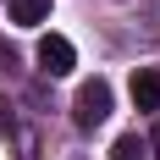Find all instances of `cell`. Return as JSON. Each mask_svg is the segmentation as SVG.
<instances>
[{
  "mask_svg": "<svg viewBox=\"0 0 160 160\" xmlns=\"http://www.w3.org/2000/svg\"><path fill=\"white\" fill-rule=\"evenodd\" d=\"M105 116H111V83H105V78H88L78 88V99H72V122H78L83 132H94Z\"/></svg>",
  "mask_w": 160,
  "mask_h": 160,
  "instance_id": "1",
  "label": "cell"
},
{
  "mask_svg": "<svg viewBox=\"0 0 160 160\" xmlns=\"http://www.w3.org/2000/svg\"><path fill=\"white\" fill-rule=\"evenodd\" d=\"M78 66V50H72V39H61V33H44L39 39V72L44 78H66Z\"/></svg>",
  "mask_w": 160,
  "mask_h": 160,
  "instance_id": "2",
  "label": "cell"
},
{
  "mask_svg": "<svg viewBox=\"0 0 160 160\" xmlns=\"http://www.w3.org/2000/svg\"><path fill=\"white\" fill-rule=\"evenodd\" d=\"M132 105L138 111H160V72H132Z\"/></svg>",
  "mask_w": 160,
  "mask_h": 160,
  "instance_id": "3",
  "label": "cell"
},
{
  "mask_svg": "<svg viewBox=\"0 0 160 160\" xmlns=\"http://www.w3.org/2000/svg\"><path fill=\"white\" fill-rule=\"evenodd\" d=\"M50 17V0H11V22L17 28H39Z\"/></svg>",
  "mask_w": 160,
  "mask_h": 160,
  "instance_id": "4",
  "label": "cell"
},
{
  "mask_svg": "<svg viewBox=\"0 0 160 160\" xmlns=\"http://www.w3.org/2000/svg\"><path fill=\"white\" fill-rule=\"evenodd\" d=\"M116 160H149V144L144 138H138V132H122V138H116V149H111Z\"/></svg>",
  "mask_w": 160,
  "mask_h": 160,
  "instance_id": "5",
  "label": "cell"
},
{
  "mask_svg": "<svg viewBox=\"0 0 160 160\" xmlns=\"http://www.w3.org/2000/svg\"><path fill=\"white\" fill-rule=\"evenodd\" d=\"M149 149H155V160H160V122H155V132H149Z\"/></svg>",
  "mask_w": 160,
  "mask_h": 160,
  "instance_id": "6",
  "label": "cell"
},
{
  "mask_svg": "<svg viewBox=\"0 0 160 160\" xmlns=\"http://www.w3.org/2000/svg\"><path fill=\"white\" fill-rule=\"evenodd\" d=\"M0 127H11V105H6V99H0Z\"/></svg>",
  "mask_w": 160,
  "mask_h": 160,
  "instance_id": "7",
  "label": "cell"
}]
</instances>
